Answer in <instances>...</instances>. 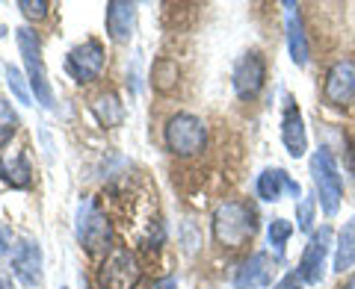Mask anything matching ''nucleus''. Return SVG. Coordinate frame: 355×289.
Wrapping results in <instances>:
<instances>
[{"label":"nucleus","mask_w":355,"mask_h":289,"mask_svg":"<svg viewBox=\"0 0 355 289\" xmlns=\"http://www.w3.org/2000/svg\"><path fill=\"white\" fill-rule=\"evenodd\" d=\"M0 174H3L12 186H21V189L30 186V165H27V157H24V153H15L12 162H6L3 169H0Z\"/></svg>","instance_id":"obj_20"},{"label":"nucleus","mask_w":355,"mask_h":289,"mask_svg":"<svg viewBox=\"0 0 355 289\" xmlns=\"http://www.w3.org/2000/svg\"><path fill=\"white\" fill-rule=\"evenodd\" d=\"M282 142L293 160L308 153V133H305V118L302 109L291 95H284V113H282Z\"/></svg>","instance_id":"obj_12"},{"label":"nucleus","mask_w":355,"mask_h":289,"mask_svg":"<svg viewBox=\"0 0 355 289\" xmlns=\"http://www.w3.org/2000/svg\"><path fill=\"white\" fill-rule=\"evenodd\" d=\"M311 180L317 186V204L320 209L331 218L338 216V209L343 204V174H340V165L335 160V153L329 148H320L311 153Z\"/></svg>","instance_id":"obj_1"},{"label":"nucleus","mask_w":355,"mask_h":289,"mask_svg":"<svg viewBox=\"0 0 355 289\" xmlns=\"http://www.w3.org/2000/svg\"><path fill=\"white\" fill-rule=\"evenodd\" d=\"M15 127H18V115L6 101H0V130H3V136H12Z\"/></svg>","instance_id":"obj_25"},{"label":"nucleus","mask_w":355,"mask_h":289,"mask_svg":"<svg viewBox=\"0 0 355 289\" xmlns=\"http://www.w3.org/2000/svg\"><path fill=\"white\" fill-rule=\"evenodd\" d=\"M0 36H3V24H0Z\"/></svg>","instance_id":"obj_32"},{"label":"nucleus","mask_w":355,"mask_h":289,"mask_svg":"<svg viewBox=\"0 0 355 289\" xmlns=\"http://www.w3.org/2000/svg\"><path fill=\"white\" fill-rule=\"evenodd\" d=\"M104 48H101V41H95V39H89L83 44H77V48L69 53V59H65V71H69L77 83H92L101 77L104 71Z\"/></svg>","instance_id":"obj_10"},{"label":"nucleus","mask_w":355,"mask_h":289,"mask_svg":"<svg viewBox=\"0 0 355 289\" xmlns=\"http://www.w3.org/2000/svg\"><path fill=\"white\" fill-rule=\"evenodd\" d=\"M254 189H258L261 201H270V204L279 201L284 192H291L296 201L302 198V186H299V180H293L284 169H263L261 177H258V183H254Z\"/></svg>","instance_id":"obj_15"},{"label":"nucleus","mask_w":355,"mask_h":289,"mask_svg":"<svg viewBox=\"0 0 355 289\" xmlns=\"http://www.w3.org/2000/svg\"><path fill=\"white\" fill-rule=\"evenodd\" d=\"M18 9L24 12L27 18H44L48 15V0H18Z\"/></svg>","instance_id":"obj_24"},{"label":"nucleus","mask_w":355,"mask_h":289,"mask_svg":"<svg viewBox=\"0 0 355 289\" xmlns=\"http://www.w3.org/2000/svg\"><path fill=\"white\" fill-rule=\"evenodd\" d=\"M163 139H166V148H169L175 157H193V153L205 151L207 127H205V121L193 113H178L166 121Z\"/></svg>","instance_id":"obj_3"},{"label":"nucleus","mask_w":355,"mask_h":289,"mask_svg":"<svg viewBox=\"0 0 355 289\" xmlns=\"http://www.w3.org/2000/svg\"><path fill=\"white\" fill-rule=\"evenodd\" d=\"M18 50L24 57V68H27V83L36 95V101L44 106V109H53V88L48 83V74H44V62H42V44H39V36L33 32L30 27H18Z\"/></svg>","instance_id":"obj_4"},{"label":"nucleus","mask_w":355,"mask_h":289,"mask_svg":"<svg viewBox=\"0 0 355 289\" xmlns=\"http://www.w3.org/2000/svg\"><path fill=\"white\" fill-rule=\"evenodd\" d=\"M347 165H349V171H352V174H355V148H352V151H349V162H347Z\"/></svg>","instance_id":"obj_30"},{"label":"nucleus","mask_w":355,"mask_h":289,"mask_svg":"<svg viewBox=\"0 0 355 289\" xmlns=\"http://www.w3.org/2000/svg\"><path fill=\"white\" fill-rule=\"evenodd\" d=\"M12 272L24 286H39L42 283V248L33 239H21L12 251Z\"/></svg>","instance_id":"obj_13"},{"label":"nucleus","mask_w":355,"mask_h":289,"mask_svg":"<svg viewBox=\"0 0 355 289\" xmlns=\"http://www.w3.org/2000/svg\"><path fill=\"white\" fill-rule=\"evenodd\" d=\"M231 83H234V92H237L240 101H252V97H258L263 83H266V59L261 57L258 50L243 53L240 62L234 65Z\"/></svg>","instance_id":"obj_9"},{"label":"nucleus","mask_w":355,"mask_h":289,"mask_svg":"<svg viewBox=\"0 0 355 289\" xmlns=\"http://www.w3.org/2000/svg\"><path fill=\"white\" fill-rule=\"evenodd\" d=\"M305 283H302V277H299L296 272H291V274H284L279 283H272V289H302Z\"/></svg>","instance_id":"obj_26"},{"label":"nucleus","mask_w":355,"mask_h":289,"mask_svg":"<svg viewBox=\"0 0 355 289\" xmlns=\"http://www.w3.org/2000/svg\"><path fill=\"white\" fill-rule=\"evenodd\" d=\"M139 263L137 257L128 251V248H110L107 260L101 265V272H98V283L101 289H133L139 283Z\"/></svg>","instance_id":"obj_7"},{"label":"nucleus","mask_w":355,"mask_h":289,"mask_svg":"<svg viewBox=\"0 0 355 289\" xmlns=\"http://www.w3.org/2000/svg\"><path fill=\"white\" fill-rule=\"evenodd\" d=\"M323 101L331 109H349V106H355V59H338L326 71Z\"/></svg>","instance_id":"obj_8"},{"label":"nucleus","mask_w":355,"mask_h":289,"mask_svg":"<svg viewBox=\"0 0 355 289\" xmlns=\"http://www.w3.org/2000/svg\"><path fill=\"white\" fill-rule=\"evenodd\" d=\"M317 198L314 195H302L296 201V221H299V230H311L314 225V209H317Z\"/></svg>","instance_id":"obj_22"},{"label":"nucleus","mask_w":355,"mask_h":289,"mask_svg":"<svg viewBox=\"0 0 355 289\" xmlns=\"http://www.w3.org/2000/svg\"><path fill=\"white\" fill-rule=\"evenodd\" d=\"M74 233H77V242L86 248V251H104L110 245V236H113V227H110L107 216L95 207L92 198H83L77 204V216H74Z\"/></svg>","instance_id":"obj_5"},{"label":"nucleus","mask_w":355,"mask_h":289,"mask_svg":"<svg viewBox=\"0 0 355 289\" xmlns=\"http://www.w3.org/2000/svg\"><path fill=\"white\" fill-rule=\"evenodd\" d=\"M95 115L104 127H119L121 121H125V106L119 104L116 95H101L95 101Z\"/></svg>","instance_id":"obj_18"},{"label":"nucleus","mask_w":355,"mask_h":289,"mask_svg":"<svg viewBox=\"0 0 355 289\" xmlns=\"http://www.w3.org/2000/svg\"><path fill=\"white\" fill-rule=\"evenodd\" d=\"M0 289H12V283H9L6 277H0Z\"/></svg>","instance_id":"obj_31"},{"label":"nucleus","mask_w":355,"mask_h":289,"mask_svg":"<svg viewBox=\"0 0 355 289\" xmlns=\"http://www.w3.org/2000/svg\"><path fill=\"white\" fill-rule=\"evenodd\" d=\"M9 242H12V236H9V230H6V227H0V254L9 251Z\"/></svg>","instance_id":"obj_28"},{"label":"nucleus","mask_w":355,"mask_h":289,"mask_svg":"<svg viewBox=\"0 0 355 289\" xmlns=\"http://www.w3.org/2000/svg\"><path fill=\"white\" fill-rule=\"evenodd\" d=\"M137 6L130 0H110L107 3V32L113 41H128L133 36Z\"/></svg>","instance_id":"obj_16"},{"label":"nucleus","mask_w":355,"mask_h":289,"mask_svg":"<svg viewBox=\"0 0 355 289\" xmlns=\"http://www.w3.org/2000/svg\"><path fill=\"white\" fill-rule=\"evenodd\" d=\"M275 257L266 251H254L249 260L240 263L234 274V289H270L275 277Z\"/></svg>","instance_id":"obj_11"},{"label":"nucleus","mask_w":355,"mask_h":289,"mask_svg":"<svg viewBox=\"0 0 355 289\" xmlns=\"http://www.w3.org/2000/svg\"><path fill=\"white\" fill-rule=\"evenodd\" d=\"M331 269L338 274L352 272L355 269V216H349L343 221V227L338 230L335 239V260H331Z\"/></svg>","instance_id":"obj_17"},{"label":"nucleus","mask_w":355,"mask_h":289,"mask_svg":"<svg viewBox=\"0 0 355 289\" xmlns=\"http://www.w3.org/2000/svg\"><path fill=\"white\" fill-rule=\"evenodd\" d=\"M331 248H335V230H331L329 225H323L320 230L311 233L308 245L302 251V260H299V269H296V274L302 277V283H308V286L323 283Z\"/></svg>","instance_id":"obj_6"},{"label":"nucleus","mask_w":355,"mask_h":289,"mask_svg":"<svg viewBox=\"0 0 355 289\" xmlns=\"http://www.w3.org/2000/svg\"><path fill=\"white\" fill-rule=\"evenodd\" d=\"M293 236V221H287V218H272L270 221V227H266V239H270V245L275 251H284L287 245V239Z\"/></svg>","instance_id":"obj_21"},{"label":"nucleus","mask_w":355,"mask_h":289,"mask_svg":"<svg viewBox=\"0 0 355 289\" xmlns=\"http://www.w3.org/2000/svg\"><path fill=\"white\" fill-rule=\"evenodd\" d=\"M254 230V209L243 201H222L214 209V239L225 248H240L252 242Z\"/></svg>","instance_id":"obj_2"},{"label":"nucleus","mask_w":355,"mask_h":289,"mask_svg":"<svg viewBox=\"0 0 355 289\" xmlns=\"http://www.w3.org/2000/svg\"><path fill=\"white\" fill-rule=\"evenodd\" d=\"M151 289H178V281L172 274H166V277H160V281H154Z\"/></svg>","instance_id":"obj_27"},{"label":"nucleus","mask_w":355,"mask_h":289,"mask_svg":"<svg viewBox=\"0 0 355 289\" xmlns=\"http://www.w3.org/2000/svg\"><path fill=\"white\" fill-rule=\"evenodd\" d=\"M178 77H181V71H178V62L163 57L154 62V71H151V83L154 88H160V92H169V88L178 83Z\"/></svg>","instance_id":"obj_19"},{"label":"nucleus","mask_w":355,"mask_h":289,"mask_svg":"<svg viewBox=\"0 0 355 289\" xmlns=\"http://www.w3.org/2000/svg\"><path fill=\"white\" fill-rule=\"evenodd\" d=\"M6 83H9V88H12V95L18 97V104H24V106L33 104V95H30V88L24 83V77H21V71L12 68V65L6 68Z\"/></svg>","instance_id":"obj_23"},{"label":"nucleus","mask_w":355,"mask_h":289,"mask_svg":"<svg viewBox=\"0 0 355 289\" xmlns=\"http://www.w3.org/2000/svg\"><path fill=\"white\" fill-rule=\"evenodd\" d=\"M284 27H287V50L296 68H305L311 48H308V36H305V24H302V12L296 3H284Z\"/></svg>","instance_id":"obj_14"},{"label":"nucleus","mask_w":355,"mask_h":289,"mask_svg":"<svg viewBox=\"0 0 355 289\" xmlns=\"http://www.w3.org/2000/svg\"><path fill=\"white\" fill-rule=\"evenodd\" d=\"M340 289H355V269L347 274V281H343V286Z\"/></svg>","instance_id":"obj_29"}]
</instances>
